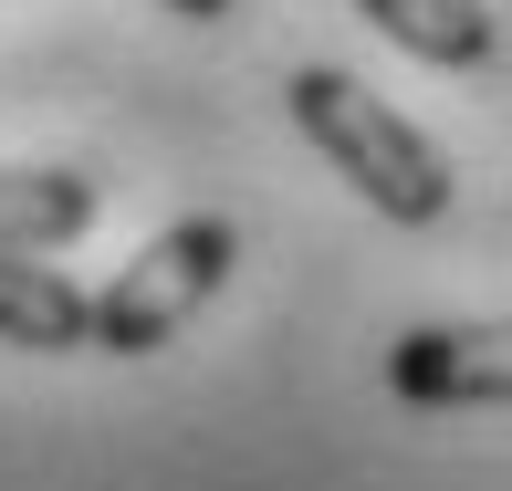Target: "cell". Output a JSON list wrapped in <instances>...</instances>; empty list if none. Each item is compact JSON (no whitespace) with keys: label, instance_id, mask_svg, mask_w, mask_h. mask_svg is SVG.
Here are the masks:
<instances>
[{"label":"cell","instance_id":"1","mask_svg":"<svg viewBox=\"0 0 512 491\" xmlns=\"http://www.w3.org/2000/svg\"><path fill=\"white\" fill-rule=\"evenodd\" d=\"M283 115L304 126V147H314L335 178H356V189H366L377 220H398V230H439V220H450V157H439L387 95H366L356 74L304 63V74L283 84Z\"/></svg>","mask_w":512,"mask_h":491},{"label":"cell","instance_id":"2","mask_svg":"<svg viewBox=\"0 0 512 491\" xmlns=\"http://www.w3.org/2000/svg\"><path fill=\"white\" fill-rule=\"evenodd\" d=\"M230 262H241V230H230L220 209L168 220V230H157V241L95 293V345H105V356H157V345H168L178 324L230 283Z\"/></svg>","mask_w":512,"mask_h":491},{"label":"cell","instance_id":"3","mask_svg":"<svg viewBox=\"0 0 512 491\" xmlns=\"http://www.w3.org/2000/svg\"><path fill=\"white\" fill-rule=\"evenodd\" d=\"M387 387L408 408H512V314L481 324H408L387 345Z\"/></svg>","mask_w":512,"mask_h":491},{"label":"cell","instance_id":"4","mask_svg":"<svg viewBox=\"0 0 512 491\" xmlns=\"http://www.w3.org/2000/svg\"><path fill=\"white\" fill-rule=\"evenodd\" d=\"M0 345H21V356H84L95 345V293L74 272H42V251H0Z\"/></svg>","mask_w":512,"mask_h":491},{"label":"cell","instance_id":"5","mask_svg":"<svg viewBox=\"0 0 512 491\" xmlns=\"http://www.w3.org/2000/svg\"><path fill=\"white\" fill-rule=\"evenodd\" d=\"M105 220V189L84 168H0V251H63Z\"/></svg>","mask_w":512,"mask_h":491},{"label":"cell","instance_id":"6","mask_svg":"<svg viewBox=\"0 0 512 491\" xmlns=\"http://www.w3.org/2000/svg\"><path fill=\"white\" fill-rule=\"evenodd\" d=\"M356 11L377 21L398 53L439 63V74H471V63H492V53H502V21L481 11V0H356Z\"/></svg>","mask_w":512,"mask_h":491},{"label":"cell","instance_id":"7","mask_svg":"<svg viewBox=\"0 0 512 491\" xmlns=\"http://www.w3.org/2000/svg\"><path fill=\"white\" fill-rule=\"evenodd\" d=\"M178 21H230V0H168Z\"/></svg>","mask_w":512,"mask_h":491}]
</instances>
